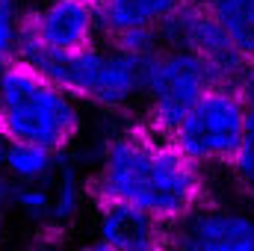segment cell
<instances>
[{
    "instance_id": "obj_21",
    "label": "cell",
    "mask_w": 254,
    "mask_h": 251,
    "mask_svg": "<svg viewBox=\"0 0 254 251\" xmlns=\"http://www.w3.org/2000/svg\"><path fill=\"white\" fill-rule=\"evenodd\" d=\"M6 145H9V142H6V139H3V133H0V169H3V154H6Z\"/></svg>"
},
{
    "instance_id": "obj_4",
    "label": "cell",
    "mask_w": 254,
    "mask_h": 251,
    "mask_svg": "<svg viewBox=\"0 0 254 251\" xmlns=\"http://www.w3.org/2000/svg\"><path fill=\"white\" fill-rule=\"evenodd\" d=\"M246 116H249V101L240 95V89L213 86L187 113V119L175 127L169 139L201 172L228 169L240 148Z\"/></svg>"
},
{
    "instance_id": "obj_16",
    "label": "cell",
    "mask_w": 254,
    "mask_h": 251,
    "mask_svg": "<svg viewBox=\"0 0 254 251\" xmlns=\"http://www.w3.org/2000/svg\"><path fill=\"white\" fill-rule=\"evenodd\" d=\"M231 178L237 181V187H243L246 192L254 195V107H249V116H246V130H243V139H240V148L228 166Z\"/></svg>"
},
{
    "instance_id": "obj_12",
    "label": "cell",
    "mask_w": 254,
    "mask_h": 251,
    "mask_svg": "<svg viewBox=\"0 0 254 251\" xmlns=\"http://www.w3.org/2000/svg\"><path fill=\"white\" fill-rule=\"evenodd\" d=\"M65 154H51L36 145H6L3 154V175L12 181V187H48L60 169Z\"/></svg>"
},
{
    "instance_id": "obj_6",
    "label": "cell",
    "mask_w": 254,
    "mask_h": 251,
    "mask_svg": "<svg viewBox=\"0 0 254 251\" xmlns=\"http://www.w3.org/2000/svg\"><path fill=\"white\" fill-rule=\"evenodd\" d=\"M160 45L198 57L210 68L216 86H234L237 89V80H240L246 57L237 51V45L228 39V33L219 27V21L210 15V9L201 0L187 3L160 30Z\"/></svg>"
},
{
    "instance_id": "obj_1",
    "label": "cell",
    "mask_w": 254,
    "mask_h": 251,
    "mask_svg": "<svg viewBox=\"0 0 254 251\" xmlns=\"http://www.w3.org/2000/svg\"><path fill=\"white\" fill-rule=\"evenodd\" d=\"M92 201L127 204L172 231L210 198L207 172L142 122L116 125L89 166Z\"/></svg>"
},
{
    "instance_id": "obj_10",
    "label": "cell",
    "mask_w": 254,
    "mask_h": 251,
    "mask_svg": "<svg viewBox=\"0 0 254 251\" xmlns=\"http://www.w3.org/2000/svg\"><path fill=\"white\" fill-rule=\"evenodd\" d=\"M192 0H95L104 42L130 33H157Z\"/></svg>"
},
{
    "instance_id": "obj_17",
    "label": "cell",
    "mask_w": 254,
    "mask_h": 251,
    "mask_svg": "<svg viewBox=\"0 0 254 251\" xmlns=\"http://www.w3.org/2000/svg\"><path fill=\"white\" fill-rule=\"evenodd\" d=\"M15 251H68V246L63 243V237L57 234H36L30 243H24L21 249Z\"/></svg>"
},
{
    "instance_id": "obj_18",
    "label": "cell",
    "mask_w": 254,
    "mask_h": 251,
    "mask_svg": "<svg viewBox=\"0 0 254 251\" xmlns=\"http://www.w3.org/2000/svg\"><path fill=\"white\" fill-rule=\"evenodd\" d=\"M237 89H240V95L249 101V107H254V54H249L246 63H243L240 80H237Z\"/></svg>"
},
{
    "instance_id": "obj_3",
    "label": "cell",
    "mask_w": 254,
    "mask_h": 251,
    "mask_svg": "<svg viewBox=\"0 0 254 251\" xmlns=\"http://www.w3.org/2000/svg\"><path fill=\"white\" fill-rule=\"evenodd\" d=\"M86 130V107L21 63L0 68V133L15 145L71 154Z\"/></svg>"
},
{
    "instance_id": "obj_22",
    "label": "cell",
    "mask_w": 254,
    "mask_h": 251,
    "mask_svg": "<svg viewBox=\"0 0 254 251\" xmlns=\"http://www.w3.org/2000/svg\"><path fill=\"white\" fill-rule=\"evenodd\" d=\"M252 201H254V195H252ZM252 207H254V204H252Z\"/></svg>"
},
{
    "instance_id": "obj_20",
    "label": "cell",
    "mask_w": 254,
    "mask_h": 251,
    "mask_svg": "<svg viewBox=\"0 0 254 251\" xmlns=\"http://www.w3.org/2000/svg\"><path fill=\"white\" fill-rule=\"evenodd\" d=\"M12 192H15L12 181H9V178L3 175V169H0V219L12 213Z\"/></svg>"
},
{
    "instance_id": "obj_7",
    "label": "cell",
    "mask_w": 254,
    "mask_h": 251,
    "mask_svg": "<svg viewBox=\"0 0 254 251\" xmlns=\"http://www.w3.org/2000/svg\"><path fill=\"white\" fill-rule=\"evenodd\" d=\"M104 42L95 0H36L27 3L21 48L51 54H80Z\"/></svg>"
},
{
    "instance_id": "obj_2",
    "label": "cell",
    "mask_w": 254,
    "mask_h": 251,
    "mask_svg": "<svg viewBox=\"0 0 254 251\" xmlns=\"http://www.w3.org/2000/svg\"><path fill=\"white\" fill-rule=\"evenodd\" d=\"M18 63L33 68L54 86L65 89L83 107L101 116L122 119L142 107L145 57L122 51L113 42H98L80 54H51L39 48H21Z\"/></svg>"
},
{
    "instance_id": "obj_11",
    "label": "cell",
    "mask_w": 254,
    "mask_h": 251,
    "mask_svg": "<svg viewBox=\"0 0 254 251\" xmlns=\"http://www.w3.org/2000/svg\"><path fill=\"white\" fill-rule=\"evenodd\" d=\"M48 192H51V234L57 237H63L71 225H77L86 216L89 204H95L89 189V172L74 154H65L60 160V169L48 184Z\"/></svg>"
},
{
    "instance_id": "obj_15",
    "label": "cell",
    "mask_w": 254,
    "mask_h": 251,
    "mask_svg": "<svg viewBox=\"0 0 254 251\" xmlns=\"http://www.w3.org/2000/svg\"><path fill=\"white\" fill-rule=\"evenodd\" d=\"M27 3L24 0H0V68L18 63L24 42Z\"/></svg>"
},
{
    "instance_id": "obj_9",
    "label": "cell",
    "mask_w": 254,
    "mask_h": 251,
    "mask_svg": "<svg viewBox=\"0 0 254 251\" xmlns=\"http://www.w3.org/2000/svg\"><path fill=\"white\" fill-rule=\"evenodd\" d=\"M92 240L104 243L113 251H142L166 240V231L145 213L127 207L98 201L92 204Z\"/></svg>"
},
{
    "instance_id": "obj_8",
    "label": "cell",
    "mask_w": 254,
    "mask_h": 251,
    "mask_svg": "<svg viewBox=\"0 0 254 251\" xmlns=\"http://www.w3.org/2000/svg\"><path fill=\"white\" fill-rule=\"evenodd\" d=\"M166 240L175 251H254V207L207 198Z\"/></svg>"
},
{
    "instance_id": "obj_19",
    "label": "cell",
    "mask_w": 254,
    "mask_h": 251,
    "mask_svg": "<svg viewBox=\"0 0 254 251\" xmlns=\"http://www.w3.org/2000/svg\"><path fill=\"white\" fill-rule=\"evenodd\" d=\"M68 251H113V249H107L104 243H98V240H83V243H77V246H71ZM142 251H175L172 246H169V240H163V243H157V246H151V249H142Z\"/></svg>"
},
{
    "instance_id": "obj_13",
    "label": "cell",
    "mask_w": 254,
    "mask_h": 251,
    "mask_svg": "<svg viewBox=\"0 0 254 251\" xmlns=\"http://www.w3.org/2000/svg\"><path fill=\"white\" fill-rule=\"evenodd\" d=\"M243 57L254 54V0H201Z\"/></svg>"
},
{
    "instance_id": "obj_14",
    "label": "cell",
    "mask_w": 254,
    "mask_h": 251,
    "mask_svg": "<svg viewBox=\"0 0 254 251\" xmlns=\"http://www.w3.org/2000/svg\"><path fill=\"white\" fill-rule=\"evenodd\" d=\"M36 234H51V192L48 187H15L12 213Z\"/></svg>"
},
{
    "instance_id": "obj_5",
    "label": "cell",
    "mask_w": 254,
    "mask_h": 251,
    "mask_svg": "<svg viewBox=\"0 0 254 251\" xmlns=\"http://www.w3.org/2000/svg\"><path fill=\"white\" fill-rule=\"evenodd\" d=\"M216 86L210 68L187 51L160 48L145 63L142 125L160 136H172L192 107Z\"/></svg>"
}]
</instances>
